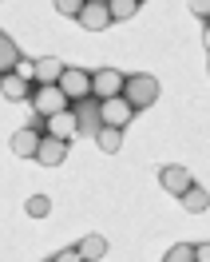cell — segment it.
Here are the masks:
<instances>
[{"label": "cell", "mask_w": 210, "mask_h": 262, "mask_svg": "<svg viewBox=\"0 0 210 262\" xmlns=\"http://www.w3.org/2000/svg\"><path fill=\"white\" fill-rule=\"evenodd\" d=\"M56 12H60V16L80 20V12H83V0H56Z\"/></svg>", "instance_id": "cell-20"}, {"label": "cell", "mask_w": 210, "mask_h": 262, "mask_svg": "<svg viewBox=\"0 0 210 262\" xmlns=\"http://www.w3.org/2000/svg\"><path fill=\"white\" fill-rule=\"evenodd\" d=\"M80 131V115H76V107H67V112H60V115H52L48 123H44V135H52V139H72Z\"/></svg>", "instance_id": "cell-8"}, {"label": "cell", "mask_w": 210, "mask_h": 262, "mask_svg": "<svg viewBox=\"0 0 210 262\" xmlns=\"http://www.w3.org/2000/svg\"><path fill=\"white\" fill-rule=\"evenodd\" d=\"M162 262H194V246L191 243H175L171 250H167V258Z\"/></svg>", "instance_id": "cell-19"}, {"label": "cell", "mask_w": 210, "mask_h": 262, "mask_svg": "<svg viewBox=\"0 0 210 262\" xmlns=\"http://www.w3.org/2000/svg\"><path fill=\"white\" fill-rule=\"evenodd\" d=\"M28 103H32V112L48 123L52 115H60V112H67L72 103L64 99V92L60 88H32V96H28Z\"/></svg>", "instance_id": "cell-2"}, {"label": "cell", "mask_w": 210, "mask_h": 262, "mask_svg": "<svg viewBox=\"0 0 210 262\" xmlns=\"http://www.w3.org/2000/svg\"><path fill=\"white\" fill-rule=\"evenodd\" d=\"M96 143H99V151H107V155H115V151L123 147V131H115V127H99Z\"/></svg>", "instance_id": "cell-16"}, {"label": "cell", "mask_w": 210, "mask_h": 262, "mask_svg": "<svg viewBox=\"0 0 210 262\" xmlns=\"http://www.w3.org/2000/svg\"><path fill=\"white\" fill-rule=\"evenodd\" d=\"M0 92H4V99H28L32 96V83L20 80L16 72H12V76H0Z\"/></svg>", "instance_id": "cell-14"}, {"label": "cell", "mask_w": 210, "mask_h": 262, "mask_svg": "<svg viewBox=\"0 0 210 262\" xmlns=\"http://www.w3.org/2000/svg\"><path fill=\"white\" fill-rule=\"evenodd\" d=\"M16 76L32 83V80H36V64H32V60H20V64H16Z\"/></svg>", "instance_id": "cell-22"}, {"label": "cell", "mask_w": 210, "mask_h": 262, "mask_svg": "<svg viewBox=\"0 0 210 262\" xmlns=\"http://www.w3.org/2000/svg\"><path fill=\"white\" fill-rule=\"evenodd\" d=\"M202 48L210 52V24H206V28H202Z\"/></svg>", "instance_id": "cell-25"}, {"label": "cell", "mask_w": 210, "mask_h": 262, "mask_svg": "<svg viewBox=\"0 0 210 262\" xmlns=\"http://www.w3.org/2000/svg\"><path fill=\"white\" fill-rule=\"evenodd\" d=\"M76 250H80L83 262H99L103 254H107V238H103V234H83Z\"/></svg>", "instance_id": "cell-12"}, {"label": "cell", "mask_w": 210, "mask_h": 262, "mask_svg": "<svg viewBox=\"0 0 210 262\" xmlns=\"http://www.w3.org/2000/svg\"><path fill=\"white\" fill-rule=\"evenodd\" d=\"M80 24L87 28V32H103V28L111 24V12H107V0H83Z\"/></svg>", "instance_id": "cell-9"}, {"label": "cell", "mask_w": 210, "mask_h": 262, "mask_svg": "<svg viewBox=\"0 0 210 262\" xmlns=\"http://www.w3.org/2000/svg\"><path fill=\"white\" fill-rule=\"evenodd\" d=\"M16 64H20V48L12 44V36L0 32V76H12Z\"/></svg>", "instance_id": "cell-13"}, {"label": "cell", "mask_w": 210, "mask_h": 262, "mask_svg": "<svg viewBox=\"0 0 210 262\" xmlns=\"http://www.w3.org/2000/svg\"><path fill=\"white\" fill-rule=\"evenodd\" d=\"M182 207H186L191 214H202V211L210 207V195H206V187H191V191L182 195Z\"/></svg>", "instance_id": "cell-15"}, {"label": "cell", "mask_w": 210, "mask_h": 262, "mask_svg": "<svg viewBox=\"0 0 210 262\" xmlns=\"http://www.w3.org/2000/svg\"><path fill=\"white\" fill-rule=\"evenodd\" d=\"M56 88L64 92L67 103H80V99L91 96V72H83V68H64V76H60Z\"/></svg>", "instance_id": "cell-4"}, {"label": "cell", "mask_w": 210, "mask_h": 262, "mask_svg": "<svg viewBox=\"0 0 210 262\" xmlns=\"http://www.w3.org/2000/svg\"><path fill=\"white\" fill-rule=\"evenodd\" d=\"M40 143H44V131L40 127H20L12 135V155L16 159H36L40 155Z\"/></svg>", "instance_id": "cell-7"}, {"label": "cell", "mask_w": 210, "mask_h": 262, "mask_svg": "<svg viewBox=\"0 0 210 262\" xmlns=\"http://www.w3.org/2000/svg\"><path fill=\"white\" fill-rule=\"evenodd\" d=\"M206 72H210V64H206Z\"/></svg>", "instance_id": "cell-26"}, {"label": "cell", "mask_w": 210, "mask_h": 262, "mask_svg": "<svg viewBox=\"0 0 210 262\" xmlns=\"http://www.w3.org/2000/svg\"><path fill=\"white\" fill-rule=\"evenodd\" d=\"M191 12L198 20H206V24H210V0H191Z\"/></svg>", "instance_id": "cell-21"}, {"label": "cell", "mask_w": 210, "mask_h": 262, "mask_svg": "<svg viewBox=\"0 0 210 262\" xmlns=\"http://www.w3.org/2000/svg\"><path fill=\"white\" fill-rule=\"evenodd\" d=\"M131 119H135V107H131L123 96H119V99H107V103H99V123H103V127L123 131Z\"/></svg>", "instance_id": "cell-5"}, {"label": "cell", "mask_w": 210, "mask_h": 262, "mask_svg": "<svg viewBox=\"0 0 210 262\" xmlns=\"http://www.w3.org/2000/svg\"><path fill=\"white\" fill-rule=\"evenodd\" d=\"M48 262H52V258H48Z\"/></svg>", "instance_id": "cell-27"}, {"label": "cell", "mask_w": 210, "mask_h": 262, "mask_svg": "<svg viewBox=\"0 0 210 262\" xmlns=\"http://www.w3.org/2000/svg\"><path fill=\"white\" fill-rule=\"evenodd\" d=\"M64 76V64L56 60V56H44V60H36V88H56Z\"/></svg>", "instance_id": "cell-10"}, {"label": "cell", "mask_w": 210, "mask_h": 262, "mask_svg": "<svg viewBox=\"0 0 210 262\" xmlns=\"http://www.w3.org/2000/svg\"><path fill=\"white\" fill-rule=\"evenodd\" d=\"M123 83H127L123 72H115V68H99V72H91V96H96L99 103L119 99V96H123Z\"/></svg>", "instance_id": "cell-3"}, {"label": "cell", "mask_w": 210, "mask_h": 262, "mask_svg": "<svg viewBox=\"0 0 210 262\" xmlns=\"http://www.w3.org/2000/svg\"><path fill=\"white\" fill-rule=\"evenodd\" d=\"M123 99H127L135 112L151 107V103L159 99V80H155V76H147V72H135V76H127V83H123Z\"/></svg>", "instance_id": "cell-1"}, {"label": "cell", "mask_w": 210, "mask_h": 262, "mask_svg": "<svg viewBox=\"0 0 210 262\" xmlns=\"http://www.w3.org/2000/svg\"><path fill=\"white\" fill-rule=\"evenodd\" d=\"M194 262H210V243H198V246H194Z\"/></svg>", "instance_id": "cell-24"}, {"label": "cell", "mask_w": 210, "mask_h": 262, "mask_svg": "<svg viewBox=\"0 0 210 262\" xmlns=\"http://www.w3.org/2000/svg\"><path fill=\"white\" fill-rule=\"evenodd\" d=\"M159 183H162V191H171V195L182 199V195L194 187V175L186 171V167H178V163H167V167L159 171Z\"/></svg>", "instance_id": "cell-6"}, {"label": "cell", "mask_w": 210, "mask_h": 262, "mask_svg": "<svg viewBox=\"0 0 210 262\" xmlns=\"http://www.w3.org/2000/svg\"><path fill=\"white\" fill-rule=\"evenodd\" d=\"M64 159H67V143H64V139H52V135H44L36 163H44V167H60Z\"/></svg>", "instance_id": "cell-11"}, {"label": "cell", "mask_w": 210, "mask_h": 262, "mask_svg": "<svg viewBox=\"0 0 210 262\" xmlns=\"http://www.w3.org/2000/svg\"><path fill=\"white\" fill-rule=\"evenodd\" d=\"M24 211L32 214V219H48V214H52V199L48 195H32L28 203H24Z\"/></svg>", "instance_id": "cell-18"}, {"label": "cell", "mask_w": 210, "mask_h": 262, "mask_svg": "<svg viewBox=\"0 0 210 262\" xmlns=\"http://www.w3.org/2000/svg\"><path fill=\"white\" fill-rule=\"evenodd\" d=\"M52 262H83V258H80V250H76V246H67V250H60Z\"/></svg>", "instance_id": "cell-23"}, {"label": "cell", "mask_w": 210, "mask_h": 262, "mask_svg": "<svg viewBox=\"0 0 210 262\" xmlns=\"http://www.w3.org/2000/svg\"><path fill=\"white\" fill-rule=\"evenodd\" d=\"M107 12H111V20H131L139 12V0H107Z\"/></svg>", "instance_id": "cell-17"}]
</instances>
